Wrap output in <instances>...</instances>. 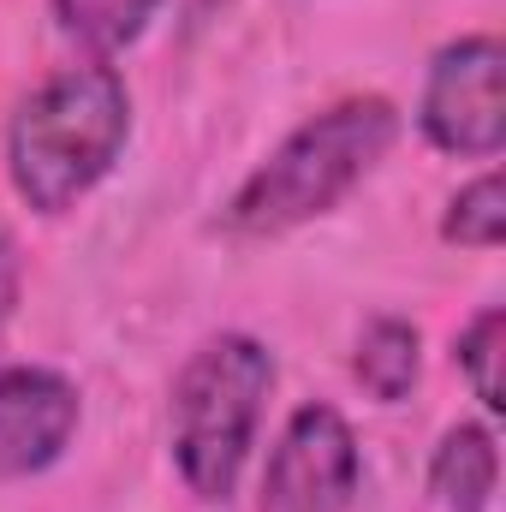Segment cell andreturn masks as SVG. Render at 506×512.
Segmentation results:
<instances>
[{
  "mask_svg": "<svg viewBox=\"0 0 506 512\" xmlns=\"http://www.w3.org/2000/svg\"><path fill=\"white\" fill-rule=\"evenodd\" d=\"M131 137V90L108 60H84V66H60L54 78H42L12 126H6V173L12 191L36 209V215H66L78 209L126 155Z\"/></svg>",
  "mask_w": 506,
  "mask_h": 512,
  "instance_id": "cell-1",
  "label": "cell"
},
{
  "mask_svg": "<svg viewBox=\"0 0 506 512\" xmlns=\"http://www.w3.org/2000/svg\"><path fill=\"white\" fill-rule=\"evenodd\" d=\"M393 137H399V108L387 96H346L310 114L268 149L262 167L245 173V185L221 209V227L233 239H280L322 221L376 173Z\"/></svg>",
  "mask_w": 506,
  "mask_h": 512,
  "instance_id": "cell-2",
  "label": "cell"
},
{
  "mask_svg": "<svg viewBox=\"0 0 506 512\" xmlns=\"http://www.w3.org/2000/svg\"><path fill=\"white\" fill-rule=\"evenodd\" d=\"M268 393L274 352L256 334H215L185 358L173 382V465L203 507H227L239 495Z\"/></svg>",
  "mask_w": 506,
  "mask_h": 512,
  "instance_id": "cell-3",
  "label": "cell"
},
{
  "mask_svg": "<svg viewBox=\"0 0 506 512\" xmlns=\"http://www.w3.org/2000/svg\"><path fill=\"white\" fill-rule=\"evenodd\" d=\"M506 54L501 36L477 30L447 42L429 60L423 102H417V131L429 149L459 155V161H495L506 143V90H501Z\"/></svg>",
  "mask_w": 506,
  "mask_h": 512,
  "instance_id": "cell-4",
  "label": "cell"
},
{
  "mask_svg": "<svg viewBox=\"0 0 506 512\" xmlns=\"http://www.w3.org/2000/svg\"><path fill=\"white\" fill-rule=\"evenodd\" d=\"M358 477L364 459L352 423L328 399H310L286 417L262 465V512H352Z\"/></svg>",
  "mask_w": 506,
  "mask_h": 512,
  "instance_id": "cell-5",
  "label": "cell"
},
{
  "mask_svg": "<svg viewBox=\"0 0 506 512\" xmlns=\"http://www.w3.org/2000/svg\"><path fill=\"white\" fill-rule=\"evenodd\" d=\"M84 399L48 364H6L0 370V483L42 477L66 459L78 435Z\"/></svg>",
  "mask_w": 506,
  "mask_h": 512,
  "instance_id": "cell-6",
  "label": "cell"
},
{
  "mask_svg": "<svg viewBox=\"0 0 506 512\" xmlns=\"http://www.w3.org/2000/svg\"><path fill=\"white\" fill-rule=\"evenodd\" d=\"M501 489V447L483 423H453L429 453V495L441 512H489Z\"/></svg>",
  "mask_w": 506,
  "mask_h": 512,
  "instance_id": "cell-7",
  "label": "cell"
},
{
  "mask_svg": "<svg viewBox=\"0 0 506 512\" xmlns=\"http://www.w3.org/2000/svg\"><path fill=\"white\" fill-rule=\"evenodd\" d=\"M352 376H358V387H364L376 405H399V399L417 387V376H423V334H417L405 316H376V322L358 334Z\"/></svg>",
  "mask_w": 506,
  "mask_h": 512,
  "instance_id": "cell-8",
  "label": "cell"
},
{
  "mask_svg": "<svg viewBox=\"0 0 506 512\" xmlns=\"http://www.w3.org/2000/svg\"><path fill=\"white\" fill-rule=\"evenodd\" d=\"M66 42H78L90 60H114L149 30L161 0H48Z\"/></svg>",
  "mask_w": 506,
  "mask_h": 512,
  "instance_id": "cell-9",
  "label": "cell"
},
{
  "mask_svg": "<svg viewBox=\"0 0 506 512\" xmlns=\"http://www.w3.org/2000/svg\"><path fill=\"white\" fill-rule=\"evenodd\" d=\"M441 239H447V245H465V251H501V239H506V185H501L495 167L453 191V203H447V215H441Z\"/></svg>",
  "mask_w": 506,
  "mask_h": 512,
  "instance_id": "cell-10",
  "label": "cell"
},
{
  "mask_svg": "<svg viewBox=\"0 0 506 512\" xmlns=\"http://www.w3.org/2000/svg\"><path fill=\"white\" fill-rule=\"evenodd\" d=\"M501 340H506V316H501V304H489V310L471 316V328H465L459 346H453V358H459L471 393L483 399V411H506V399H501Z\"/></svg>",
  "mask_w": 506,
  "mask_h": 512,
  "instance_id": "cell-11",
  "label": "cell"
},
{
  "mask_svg": "<svg viewBox=\"0 0 506 512\" xmlns=\"http://www.w3.org/2000/svg\"><path fill=\"white\" fill-rule=\"evenodd\" d=\"M18 292H24V256H18L12 233H0V334L18 316Z\"/></svg>",
  "mask_w": 506,
  "mask_h": 512,
  "instance_id": "cell-12",
  "label": "cell"
}]
</instances>
